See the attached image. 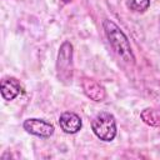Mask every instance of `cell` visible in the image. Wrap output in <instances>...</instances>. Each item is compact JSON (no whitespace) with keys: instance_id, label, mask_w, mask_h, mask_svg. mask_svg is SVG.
<instances>
[{"instance_id":"obj_1","label":"cell","mask_w":160,"mask_h":160,"mask_svg":"<svg viewBox=\"0 0 160 160\" xmlns=\"http://www.w3.org/2000/svg\"><path fill=\"white\" fill-rule=\"evenodd\" d=\"M102 28L105 31V35L109 40V44L111 45L115 54L126 64L134 65L135 64V56L131 50V45L124 31L111 20L105 19L102 21Z\"/></svg>"},{"instance_id":"obj_2","label":"cell","mask_w":160,"mask_h":160,"mask_svg":"<svg viewBox=\"0 0 160 160\" xmlns=\"http://www.w3.org/2000/svg\"><path fill=\"white\" fill-rule=\"evenodd\" d=\"M74 64H72V45L69 41H64L59 49L58 59H56V75L58 79L69 84L72 80Z\"/></svg>"},{"instance_id":"obj_3","label":"cell","mask_w":160,"mask_h":160,"mask_svg":"<svg viewBox=\"0 0 160 160\" xmlns=\"http://www.w3.org/2000/svg\"><path fill=\"white\" fill-rule=\"evenodd\" d=\"M92 132L102 141H112L116 136V120L112 114L102 111L99 112L91 121Z\"/></svg>"},{"instance_id":"obj_4","label":"cell","mask_w":160,"mask_h":160,"mask_svg":"<svg viewBox=\"0 0 160 160\" xmlns=\"http://www.w3.org/2000/svg\"><path fill=\"white\" fill-rule=\"evenodd\" d=\"M22 128L26 130V132L35 135L38 138H42V139L50 138L55 130L52 124H50L42 119H35V118L26 119L22 124Z\"/></svg>"},{"instance_id":"obj_5","label":"cell","mask_w":160,"mask_h":160,"mask_svg":"<svg viewBox=\"0 0 160 160\" xmlns=\"http://www.w3.org/2000/svg\"><path fill=\"white\" fill-rule=\"evenodd\" d=\"M59 125H60V128L64 132L76 134L81 129L82 121H81V118L78 114H75L72 111H65L59 118Z\"/></svg>"},{"instance_id":"obj_6","label":"cell","mask_w":160,"mask_h":160,"mask_svg":"<svg viewBox=\"0 0 160 160\" xmlns=\"http://www.w3.org/2000/svg\"><path fill=\"white\" fill-rule=\"evenodd\" d=\"M82 85V90L85 92V95L96 101V102H100V101H104L106 99V91L104 89L102 85H100L96 80L94 79H90V78H85L81 82Z\"/></svg>"},{"instance_id":"obj_7","label":"cell","mask_w":160,"mask_h":160,"mask_svg":"<svg viewBox=\"0 0 160 160\" xmlns=\"http://www.w3.org/2000/svg\"><path fill=\"white\" fill-rule=\"evenodd\" d=\"M0 90H1V96L6 101L14 100L21 91V86L18 79L15 78H4L0 84Z\"/></svg>"},{"instance_id":"obj_8","label":"cell","mask_w":160,"mask_h":160,"mask_svg":"<svg viewBox=\"0 0 160 160\" xmlns=\"http://www.w3.org/2000/svg\"><path fill=\"white\" fill-rule=\"evenodd\" d=\"M140 118L145 124L150 126H160V112L151 108L144 109L140 114Z\"/></svg>"},{"instance_id":"obj_9","label":"cell","mask_w":160,"mask_h":160,"mask_svg":"<svg viewBox=\"0 0 160 160\" xmlns=\"http://www.w3.org/2000/svg\"><path fill=\"white\" fill-rule=\"evenodd\" d=\"M126 6L134 12H145L150 6V0H126Z\"/></svg>"},{"instance_id":"obj_10","label":"cell","mask_w":160,"mask_h":160,"mask_svg":"<svg viewBox=\"0 0 160 160\" xmlns=\"http://www.w3.org/2000/svg\"><path fill=\"white\" fill-rule=\"evenodd\" d=\"M61 1H62L64 4H69V2H71L72 0H61Z\"/></svg>"}]
</instances>
